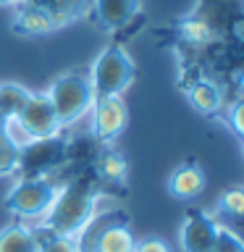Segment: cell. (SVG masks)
<instances>
[{
  "mask_svg": "<svg viewBox=\"0 0 244 252\" xmlns=\"http://www.w3.org/2000/svg\"><path fill=\"white\" fill-rule=\"evenodd\" d=\"M242 153H244V139H242Z\"/></svg>",
  "mask_w": 244,
  "mask_h": 252,
  "instance_id": "4316f807",
  "label": "cell"
},
{
  "mask_svg": "<svg viewBox=\"0 0 244 252\" xmlns=\"http://www.w3.org/2000/svg\"><path fill=\"white\" fill-rule=\"evenodd\" d=\"M29 90L24 84H16V82H5L0 84V121H11L21 113V108L27 105L29 100Z\"/></svg>",
  "mask_w": 244,
  "mask_h": 252,
  "instance_id": "2e32d148",
  "label": "cell"
},
{
  "mask_svg": "<svg viewBox=\"0 0 244 252\" xmlns=\"http://www.w3.org/2000/svg\"><path fill=\"white\" fill-rule=\"evenodd\" d=\"M97 173L105 181H110V184H116V181L126 179V173H129V163H126V158L118 153V150L105 147L97 155Z\"/></svg>",
  "mask_w": 244,
  "mask_h": 252,
  "instance_id": "e0dca14e",
  "label": "cell"
},
{
  "mask_svg": "<svg viewBox=\"0 0 244 252\" xmlns=\"http://www.w3.org/2000/svg\"><path fill=\"white\" fill-rule=\"evenodd\" d=\"M24 0H0V5H21Z\"/></svg>",
  "mask_w": 244,
  "mask_h": 252,
  "instance_id": "484cf974",
  "label": "cell"
},
{
  "mask_svg": "<svg viewBox=\"0 0 244 252\" xmlns=\"http://www.w3.org/2000/svg\"><path fill=\"white\" fill-rule=\"evenodd\" d=\"M134 252H171V247L157 236H147V239H139L134 244Z\"/></svg>",
  "mask_w": 244,
  "mask_h": 252,
  "instance_id": "cb8c5ba5",
  "label": "cell"
},
{
  "mask_svg": "<svg viewBox=\"0 0 244 252\" xmlns=\"http://www.w3.org/2000/svg\"><path fill=\"white\" fill-rule=\"evenodd\" d=\"M90 87L97 97H123V92L134 82V61L121 45H108L90 68Z\"/></svg>",
  "mask_w": 244,
  "mask_h": 252,
  "instance_id": "3957f363",
  "label": "cell"
},
{
  "mask_svg": "<svg viewBox=\"0 0 244 252\" xmlns=\"http://www.w3.org/2000/svg\"><path fill=\"white\" fill-rule=\"evenodd\" d=\"M205 171L197 163H184L179 168H173L168 176V192L176 200H194L197 194L205 192Z\"/></svg>",
  "mask_w": 244,
  "mask_h": 252,
  "instance_id": "7c38bea8",
  "label": "cell"
},
{
  "mask_svg": "<svg viewBox=\"0 0 244 252\" xmlns=\"http://www.w3.org/2000/svg\"><path fill=\"white\" fill-rule=\"evenodd\" d=\"M0 252H39L31 223H11L0 228Z\"/></svg>",
  "mask_w": 244,
  "mask_h": 252,
  "instance_id": "9a60e30c",
  "label": "cell"
},
{
  "mask_svg": "<svg viewBox=\"0 0 244 252\" xmlns=\"http://www.w3.org/2000/svg\"><path fill=\"white\" fill-rule=\"evenodd\" d=\"M58 194V187L47 176H21L5 194V208L21 223H37L45 218Z\"/></svg>",
  "mask_w": 244,
  "mask_h": 252,
  "instance_id": "277c9868",
  "label": "cell"
},
{
  "mask_svg": "<svg viewBox=\"0 0 244 252\" xmlns=\"http://www.w3.org/2000/svg\"><path fill=\"white\" fill-rule=\"evenodd\" d=\"M92 11L102 29L118 32L129 27L139 13V0H92Z\"/></svg>",
  "mask_w": 244,
  "mask_h": 252,
  "instance_id": "30bf717a",
  "label": "cell"
},
{
  "mask_svg": "<svg viewBox=\"0 0 244 252\" xmlns=\"http://www.w3.org/2000/svg\"><path fill=\"white\" fill-rule=\"evenodd\" d=\"M11 27H13L16 34H21V37H42V34H50L53 29H58L55 21L50 19V13L42 11V8H37V5H31V3L16 5Z\"/></svg>",
  "mask_w": 244,
  "mask_h": 252,
  "instance_id": "8fae6325",
  "label": "cell"
},
{
  "mask_svg": "<svg viewBox=\"0 0 244 252\" xmlns=\"http://www.w3.org/2000/svg\"><path fill=\"white\" fill-rule=\"evenodd\" d=\"M215 208H218L220 218H228V220H234V223H242L244 220V187L226 189V192L218 197Z\"/></svg>",
  "mask_w": 244,
  "mask_h": 252,
  "instance_id": "d6986e66",
  "label": "cell"
},
{
  "mask_svg": "<svg viewBox=\"0 0 244 252\" xmlns=\"http://www.w3.org/2000/svg\"><path fill=\"white\" fill-rule=\"evenodd\" d=\"M213 252H244V236L236 234L231 226L218 220V234L213 242Z\"/></svg>",
  "mask_w": 244,
  "mask_h": 252,
  "instance_id": "ffe728a7",
  "label": "cell"
},
{
  "mask_svg": "<svg viewBox=\"0 0 244 252\" xmlns=\"http://www.w3.org/2000/svg\"><path fill=\"white\" fill-rule=\"evenodd\" d=\"M16 124L24 129V134L31 139V142H39V139H55L58 134L63 131V126L55 116V108L50 97L45 92H31L27 105L21 108V113L16 116Z\"/></svg>",
  "mask_w": 244,
  "mask_h": 252,
  "instance_id": "5b68a950",
  "label": "cell"
},
{
  "mask_svg": "<svg viewBox=\"0 0 244 252\" xmlns=\"http://www.w3.org/2000/svg\"><path fill=\"white\" fill-rule=\"evenodd\" d=\"M39 252H79V242L74 236H50L39 244Z\"/></svg>",
  "mask_w": 244,
  "mask_h": 252,
  "instance_id": "7402d4cb",
  "label": "cell"
},
{
  "mask_svg": "<svg viewBox=\"0 0 244 252\" xmlns=\"http://www.w3.org/2000/svg\"><path fill=\"white\" fill-rule=\"evenodd\" d=\"M186 97H189V105H192L197 113H202V116L218 113L220 105H223L220 87L215 82H210V79H197V82L189 87Z\"/></svg>",
  "mask_w": 244,
  "mask_h": 252,
  "instance_id": "4fadbf2b",
  "label": "cell"
},
{
  "mask_svg": "<svg viewBox=\"0 0 244 252\" xmlns=\"http://www.w3.org/2000/svg\"><path fill=\"white\" fill-rule=\"evenodd\" d=\"M19 160H21V150L11 145L3 131H0V176H8V173L19 171Z\"/></svg>",
  "mask_w": 244,
  "mask_h": 252,
  "instance_id": "44dd1931",
  "label": "cell"
},
{
  "mask_svg": "<svg viewBox=\"0 0 244 252\" xmlns=\"http://www.w3.org/2000/svg\"><path fill=\"white\" fill-rule=\"evenodd\" d=\"M129 124V108L123 97H97L90 110V126L92 137L100 142H113Z\"/></svg>",
  "mask_w": 244,
  "mask_h": 252,
  "instance_id": "8992f818",
  "label": "cell"
},
{
  "mask_svg": "<svg viewBox=\"0 0 244 252\" xmlns=\"http://www.w3.org/2000/svg\"><path fill=\"white\" fill-rule=\"evenodd\" d=\"M45 94L50 97L53 108H55V116H58L63 129L79 124L84 116H90L92 102H94L90 76L82 74V71H68V74L58 76Z\"/></svg>",
  "mask_w": 244,
  "mask_h": 252,
  "instance_id": "7a4b0ae2",
  "label": "cell"
},
{
  "mask_svg": "<svg viewBox=\"0 0 244 252\" xmlns=\"http://www.w3.org/2000/svg\"><path fill=\"white\" fill-rule=\"evenodd\" d=\"M90 226L97 228L94 218H92ZM134 244H137V239H134L131 228L126 226L123 220H118V223L108 220V223H102L97 231H94V239H92L90 247H87V252H134Z\"/></svg>",
  "mask_w": 244,
  "mask_h": 252,
  "instance_id": "9c48e42d",
  "label": "cell"
},
{
  "mask_svg": "<svg viewBox=\"0 0 244 252\" xmlns=\"http://www.w3.org/2000/svg\"><path fill=\"white\" fill-rule=\"evenodd\" d=\"M236 87H239V92L244 97V71H239V76H236Z\"/></svg>",
  "mask_w": 244,
  "mask_h": 252,
  "instance_id": "d4e9b609",
  "label": "cell"
},
{
  "mask_svg": "<svg viewBox=\"0 0 244 252\" xmlns=\"http://www.w3.org/2000/svg\"><path fill=\"white\" fill-rule=\"evenodd\" d=\"M218 234V218L208 210H189L179 231V242L184 252H213V242Z\"/></svg>",
  "mask_w": 244,
  "mask_h": 252,
  "instance_id": "52a82bcc",
  "label": "cell"
},
{
  "mask_svg": "<svg viewBox=\"0 0 244 252\" xmlns=\"http://www.w3.org/2000/svg\"><path fill=\"white\" fill-rule=\"evenodd\" d=\"M181 34L192 47H208L215 39V27L202 16H192V19L181 24Z\"/></svg>",
  "mask_w": 244,
  "mask_h": 252,
  "instance_id": "ac0fdd59",
  "label": "cell"
},
{
  "mask_svg": "<svg viewBox=\"0 0 244 252\" xmlns=\"http://www.w3.org/2000/svg\"><path fill=\"white\" fill-rule=\"evenodd\" d=\"M94 216H97V194L79 184H68L58 189L50 210L37 223L50 228L55 236H74L76 239L92 223Z\"/></svg>",
  "mask_w": 244,
  "mask_h": 252,
  "instance_id": "6da1fadb",
  "label": "cell"
},
{
  "mask_svg": "<svg viewBox=\"0 0 244 252\" xmlns=\"http://www.w3.org/2000/svg\"><path fill=\"white\" fill-rule=\"evenodd\" d=\"M226 121H228V126H231V131L239 134V137L244 139V97H239L236 102H231V105H228Z\"/></svg>",
  "mask_w": 244,
  "mask_h": 252,
  "instance_id": "603a6c76",
  "label": "cell"
},
{
  "mask_svg": "<svg viewBox=\"0 0 244 252\" xmlns=\"http://www.w3.org/2000/svg\"><path fill=\"white\" fill-rule=\"evenodd\" d=\"M24 3H31L37 8L50 13V19L55 21V27H63L68 21H76L90 11L92 0H24Z\"/></svg>",
  "mask_w": 244,
  "mask_h": 252,
  "instance_id": "5bb4252c",
  "label": "cell"
},
{
  "mask_svg": "<svg viewBox=\"0 0 244 252\" xmlns=\"http://www.w3.org/2000/svg\"><path fill=\"white\" fill-rule=\"evenodd\" d=\"M55 139H39L21 147L19 168L24 171V176H47V168H53L61 158V147Z\"/></svg>",
  "mask_w": 244,
  "mask_h": 252,
  "instance_id": "ba28073f",
  "label": "cell"
}]
</instances>
